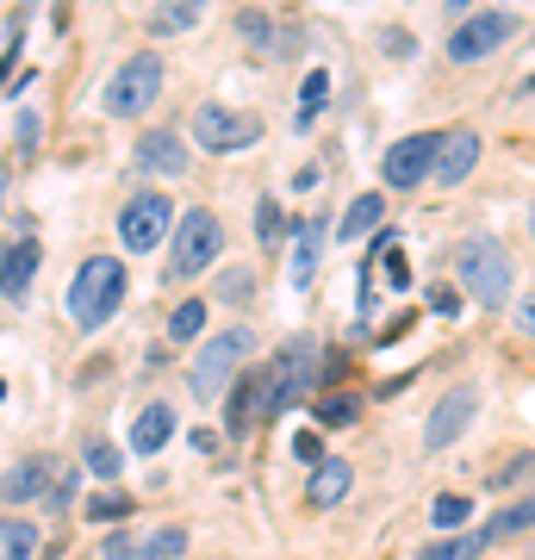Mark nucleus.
Masks as SVG:
<instances>
[{
	"label": "nucleus",
	"mask_w": 535,
	"mask_h": 560,
	"mask_svg": "<svg viewBox=\"0 0 535 560\" xmlns=\"http://www.w3.org/2000/svg\"><path fill=\"white\" fill-rule=\"evenodd\" d=\"M0 399H7V386H0Z\"/></svg>",
	"instance_id": "58836bf2"
},
{
	"label": "nucleus",
	"mask_w": 535,
	"mask_h": 560,
	"mask_svg": "<svg viewBox=\"0 0 535 560\" xmlns=\"http://www.w3.org/2000/svg\"><path fill=\"white\" fill-rule=\"evenodd\" d=\"M168 224H175V200L168 194H131L119 212V237L131 256H150V249L168 243Z\"/></svg>",
	"instance_id": "0eeeda50"
},
{
	"label": "nucleus",
	"mask_w": 535,
	"mask_h": 560,
	"mask_svg": "<svg viewBox=\"0 0 535 560\" xmlns=\"http://www.w3.org/2000/svg\"><path fill=\"white\" fill-rule=\"evenodd\" d=\"M324 94H330V75L312 69V75H305V94H299V119H312L317 106H324Z\"/></svg>",
	"instance_id": "2f4dec72"
},
{
	"label": "nucleus",
	"mask_w": 535,
	"mask_h": 560,
	"mask_svg": "<svg viewBox=\"0 0 535 560\" xmlns=\"http://www.w3.org/2000/svg\"><path fill=\"white\" fill-rule=\"evenodd\" d=\"M479 162V138L474 131H442L437 138V162H430V180L437 187H461V180L474 175Z\"/></svg>",
	"instance_id": "4468645a"
},
{
	"label": "nucleus",
	"mask_w": 535,
	"mask_h": 560,
	"mask_svg": "<svg viewBox=\"0 0 535 560\" xmlns=\"http://www.w3.org/2000/svg\"><path fill=\"white\" fill-rule=\"evenodd\" d=\"M181 541H187V536H181L175 523H168V529H156V536H150V541H131V536H106V560H168V555H175V548H181Z\"/></svg>",
	"instance_id": "a211bd4d"
},
{
	"label": "nucleus",
	"mask_w": 535,
	"mask_h": 560,
	"mask_svg": "<svg viewBox=\"0 0 535 560\" xmlns=\"http://www.w3.org/2000/svg\"><path fill=\"white\" fill-rule=\"evenodd\" d=\"M523 529H535V499H516V504H504L498 517H486V523H479V541L492 548V541H504V536H523Z\"/></svg>",
	"instance_id": "aec40b11"
},
{
	"label": "nucleus",
	"mask_w": 535,
	"mask_h": 560,
	"mask_svg": "<svg viewBox=\"0 0 535 560\" xmlns=\"http://www.w3.org/2000/svg\"><path fill=\"white\" fill-rule=\"evenodd\" d=\"M119 305H125V261L88 256L75 268V280H69V318H75L81 330H100Z\"/></svg>",
	"instance_id": "f257e3e1"
},
{
	"label": "nucleus",
	"mask_w": 535,
	"mask_h": 560,
	"mask_svg": "<svg viewBox=\"0 0 535 560\" xmlns=\"http://www.w3.org/2000/svg\"><path fill=\"white\" fill-rule=\"evenodd\" d=\"M449 7H455V13H461V7H474V0H449Z\"/></svg>",
	"instance_id": "4c0bfd02"
},
{
	"label": "nucleus",
	"mask_w": 535,
	"mask_h": 560,
	"mask_svg": "<svg viewBox=\"0 0 535 560\" xmlns=\"http://www.w3.org/2000/svg\"><path fill=\"white\" fill-rule=\"evenodd\" d=\"M261 411V381H231V436Z\"/></svg>",
	"instance_id": "b1692460"
},
{
	"label": "nucleus",
	"mask_w": 535,
	"mask_h": 560,
	"mask_svg": "<svg viewBox=\"0 0 535 560\" xmlns=\"http://www.w3.org/2000/svg\"><path fill=\"white\" fill-rule=\"evenodd\" d=\"M349 486H356V467L330 455V460H317V467H312V486H305V492H312L317 511H330V504L349 499Z\"/></svg>",
	"instance_id": "f3484780"
},
{
	"label": "nucleus",
	"mask_w": 535,
	"mask_h": 560,
	"mask_svg": "<svg viewBox=\"0 0 535 560\" xmlns=\"http://www.w3.org/2000/svg\"><path fill=\"white\" fill-rule=\"evenodd\" d=\"M168 436H175V411H168V405H143L138 423H131V448H138V455H156Z\"/></svg>",
	"instance_id": "6ab92c4d"
},
{
	"label": "nucleus",
	"mask_w": 535,
	"mask_h": 560,
	"mask_svg": "<svg viewBox=\"0 0 535 560\" xmlns=\"http://www.w3.org/2000/svg\"><path fill=\"white\" fill-rule=\"evenodd\" d=\"M467 517H474V499H467V492H449V499L430 504V523H437V529H455V523H467Z\"/></svg>",
	"instance_id": "bb28decb"
},
{
	"label": "nucleus",
	"mask_w": 535,
	"mask_h": 560,
	"mask_svg": "<svg viewBox=\"0 0 535 560\" xmlns=\"http://www.w3.org/2000/svg\"><path fill=\"white\" fill-rule=\"evenodd\" d=\"M474 411H479V386H455V393H442V405L430 411V423H423V442H430V448H455V442L467 436Z\"/></svg>",
	"instance_id": "f8f14e48"
},
{
	"label": "nucleus",
	"mask_w": 535,
	"mask_h": 560,
	"mask_svg": "<svg viewBox=\"0 0 535 560\" xmlns=\"http://www.w3.org/2000/svg\"><path fill=\"white\" fill-rule=\"evenodd\" d=\"M249 349H256V337H249L243 324H237V330H219V337L194 355V374H187L194 399L199 405H219L224 393H231V381H237V368L249 361Z\"/></svg>",
	"instance_id": "7ed1b4c3"
},
{
	"label": "nucleus",
	"mask_w": 535,
	"mask_h": 560,
	"mask_svg": "<svg viewBox=\"0 0 535 560\" xmlns=\"http://www.w3.org/2000/svg\"><path fill=\"white\" fill-rule=\"evenodd\" d=\"M131 162L143 175H187V143H181V131H143Z\"/></svg>",
	"instance_id": "2eb2a0df"
},
{
	"label": "nucleus",
	"mask_w": 535,
	"mask_h": 560,
	"mask_svg": "<svg viewBox=\"0 0 535 560\" xmlns=\"http://www.w3.org/2000/svg\"><path fill=\"white\" fill-rule=\"evenodd\" d=\"M317 374H324V355H317L312 337H293L287 349L275 355V368L261 374V411H293L305 393H317Z\"/></svg>",
	"instance_id": "f03ea898"
},
{
	"label": "nucleus",
	"mask_w": 535,
	"mask_h": 560,
	"mask_svg": "<svg viewBox=\"0 0 535 560\" xmlns=\"http://www.w3.org/2000/svg\"><path fill=\"white\" fill-rule=\"evenodd\" d=\"M219 256H224V224H219V212H206V206L181 212V237H175V249H168V275H175V280H194V275H206Z\"/></svg>",
	"instance_id": "20e7f679"
},
{
	"label": "nucleus",
	"mask_w": 535,
	"mask_h": 560,
	"mask_svg": "<svg viewBox=\"0 0 535 560\" xmlns=\"http://www.w3.org/2000/svg\"><path fill=\"white\" fill-rule=\"evenodd\" d=\"M38 261H44V249L32 237L7 243V256H0V293H7V300H25L32 280H38Z\"/></svg>",
	"instance_id": "dca6fc26"
},
{
	"label": "nucleus",
	"mask_w": 535,
	"mask_h": 560,
	"mask_svg": "<svg viewBox=\"0 0 535 560\" xmlns=\"http://www.w3.org/2000/svg\"><path fill=\"white\" fill-rule=\"evenodd\" d=\"M461 287H467L479 305L511 300V256H504V243H492V237L467 243V249H461Z\"/></svg>",
	"instance_id": "423d86ee"
},
{
	"label": "nucleus",
	"mask_w": 535,
	"mask_h": 560,
	"mask_svg": "<svg viewBox=\"0 0 535 560\" xmlns=\"http://www.w3.org/2000/svg\"><path fill=\"white\" fill-rule=\"evenodd\" d=\"M199 330H206V305H199V300H181L175 318H168V337H175V342H194Z\"/></svg>",
	"instance_id": "a878e982"
},
{
	"label": "nucleus",
	"mask_w": 535,
	"mask_h": 560,
	"mask_svg": "<svg viewBox=\"0 0 535 560\" xmlns=\"http://www.w3.org/2000/svg\"><path fill=\"white\" fill-rule=\"evenodd\" d=\"M125 511H131V492H100V499H88V517L94 523H113Z\"/></svg>",
	"instance_id": "7c9ffc66"
},
{
	"label": "nucleus",
	"mask_w": 535,
	"mask_h": 560,
	"mask_svg": "<svg viewBox=\"0 0 535 560\" xmlns=\"http://www.w3.org/2000/svg\"><path fill=\"white\" fill-rule=\"evenodd\" d=\"M194 143L212 150V156L249 150V143H261V119L256 113H231V106H199L194 113Z\"/></svg>",
	"instance_id": "6e6552de"
},
{
	"label": "nucleus",
	"mask_w": 535,
	"mask_h": 560,
	"mask_svg": "<svg viewBox=\"0 0 535 560\" xmlns=\"http://www.w3.org/2000/svg\"><path fill=\"white\" fill-rule=\"evenodd\" d=\"M430 162H437V138H430V131H411V138H398L393 150H386L380 180L405 194V187H417V180H430Z\"/></svg>",
	"instance_id": "9d476101"
},
{
	"label": "nucleus",
	"mask_w": 535,
	"mask_h": 560,
	"mask_svg": "<svg viewBox=\"0 0 535 560\" xmlns=\"http://www.w3.org/2000/svg\"><path fill=\"white\" fill-rule=\"evenodd\" d=\"M219 300L224 305H249L256 300V275H249V268H231V275L219 280Z\"/></svg>",
	"instance_id": "cd10ccee"
},
{
	"label": "nucleus",
	"mask_w": 535,
	"mask_h": 560,
	"mask_svg": "<svg viewBox=\"0 0 535 560\" xmlns=\"http://www.w3.org/2000/svg\"><path fill=\"white\" fill-rule=\"evenodd\" d=\"M324 243H330V219H324V212H312L305 224H293V256H287V280H293V293H305V287L317 280Z\"/></svg>",
	"instance_id": "ddd939ff"
},
{
	"label": "nucleus",
	"mask_w": 535,
	"mask_h": 560,
	"mask_svg": "<svg viewBox=\"0 0 535 560\" xmlns=\"http://www.w3.org/2000/svg\"><path fill=\"white\" fill-rule=\"evenodd\" d=\"M356 399H317V423H356Z\"/></svg>",
	"instance_id": "473e14b6"
},
{
	"label": "nucleus",
	"mask_w": 535,
	"mask_h": 560,
	"mask_svg": "<svg viewBox=\"0 0 535 560\" xmlns=\"http://www.w3.org/2000/svg\"><path fill=\"white\" fill-rule=\"evenodd\" d=\"M486 555V541H479V529H467V536H449V541H430L417 560H479Z\"/></svg>",
	"instance_id": "5701e85b"
},
{
	"label": "nucleus",
	"mask_w": 535,
	"mask_h": 560,
	"mask_svg": "<svg viewBox=\"0 0 535 560\" xmlns=\"http://www.w3.org/2000/svg\"><path fill=\"white\" fill-rule=\"evenodd\" d=\"M32 555H38V523L0 517V560H32Z\"/></svg>",
	"instance_id": "4be33fe9"
},
{
	"label": "nucleus",
	"mask_w": 535,
	"mask_h": 560,
	"mask_svg": "<svg viewBox=\"0 0 535 560\" xmlns=\"http://www.w3.org/2000/svg\"><path fill=\"white\" fill-rule=\"evenodd\" d=\"M162 94V57L156 50H138L131 62H119L113 69V81H106V113L113 119H138V113H150Z\"/></svg>",
	"instance_id": "39448f33"
},
{
	"label": "nucleus",
	"mask_w": 535,
	"mask_h": 560,
	"mask_svg": "<svg viewBox=\"0 0 535 560\" xmlns=\"http://www.w3.org/2000/svg\"><path fill=\"white\" fill-rule=\"evenodd\" d=\"M88 467H94L100 480H113L125 467V448H113V442H88Z\"/></svg>",
	"instance_id": "c756f323"
},
{
	"label": "nucleus",
	"mask_w": 535,
	"mask_h": 560,
	"mask_svg": "<svg viewBox=\"0 0 535 560\" xmlns=\"http://www.w3.org/2000/svg\"><path fill=\"white\" fill-rule=\"evenodd\" d=\"M237 32H243L249 44H268V20H261V13H243V20H237Z\"/></svg>",
	"instance_id": "72a5a7b5"
},
{
	"label": "nucleus",
	"mask_w": 535,
	"mask_h": 560,
	"mask_svg": "<svg viewBox=\"0 0 535 560\" xmlns=\"http://www.w3.org/2000/svg\"><path fill=\"white\" fill-rule=\"evenodd\" d=\"M293 455L299 460H324V442H317V436H293Z\"/></svg>",
	"instance_id": "c9c22d12"
},
{
	"label": "nucleus",
	"mask_w": 535,
	"mask_h": 560,
	"mask_svg": "<svg viewBox=\"0 0 535 560\" xmlns=\"http://www.w3.org/2000/svg\"><path fill=\"white\" fill-rule=\"evenodd\" d=\"M199 20V0H162L156 7V32H181V25Z\"/></svg>",
	"instance_id": "c85d7f7f"
},
{
	"label": "nucleus",
	"mask_w": 535,
	"mask_h": 560,
	"mask_svg": "<svg viewBox=\"0 0 535 560\" xmlns=\"http://www.w3.org/2000/svg\"><path fill=\"white\" fill-rule=\"evenodd\" d=\"M386 50H393V57H411V32H398L393 25V32H386Z\"/></svg>",
	"instance_id": "e433bc0d"
},
{
	"label": "nucleus",
	"mask_w": 535,
	"mask_h": 560,
	"mask_svg": "<svg viewBox=\"0 0 535 560\" xmlns=\"http://www.w3.org/2000/svg\"><path fill=\"white\" fill-rule=\"evenodd\" d=\"M256 224H261V249H268V256H280V243L293 237V231H287V219H280V206L261 200L256 206Z\"/></svg>",
	"instance_id": "393cba45"
},
{
	"label": "nucleus",
	"mask_w": 535,
	"mask_h": 560,
	"mask_svg": "<svg viewBox=\"0 0 535 560\" xmlns=\"http://www.w3.org/2000/svg\"><path fill=\"white\" fill-rule=\"evenodd\" d=\"M62 474H69V467L32 455V460H20V467H7V474H0V499H7V504H32V499L50 504V499H57V486H62Z\"/></svg>",
	"instance_id": "9b49d317"
},
{
	"label": "nucleus",
	"mask_w": 535,
	"mask_h": 560,
	"mask_svg": "<svg viewBox=\"0 0 535 560\" xmlns=\"http://www.w3.org/2000/svg\"><path fill=\"white\" fill-rule=\"evenodd\" d=\"M511 38H516V13L486 7V13H474V20L449 38V57H455V62H479V57H492L498 44H511Z\"/></svg>",
	"instance_id": "1a4fd4ad"
},
{
	"label": "nucleus",
	"mask_w": 535,
	"mask_h": 560,
	"mask_svg": "<svg viewBox=\"0 0 535 560\" xmlns=\"http://www.w3.org/2000/svg\"><path fill=\"white\" fill-rule=\"evenodd\" d=\"M380 219H386V200H380V194H361V200L342 212L337 237H342V243H361L368 231H380Z\"/></svg>",
	"instance_id": "412c9836"
},
{
	"label": "nucleus",
	"mask_w": 535,
	"mask_h": 560,
	"mask_svg": "<svg viewBox=\"0 0 535 560\" xmlns=\"http://www.w3.org/2000/svg\"><path fill=\"white\" fill-rule=\"evenodd\" d=\"M511 324H516V330H523V337H535V293H530V300H516Z\"/></svg>",
	"instance_id": "f704fd0d"
}]
</instances>
